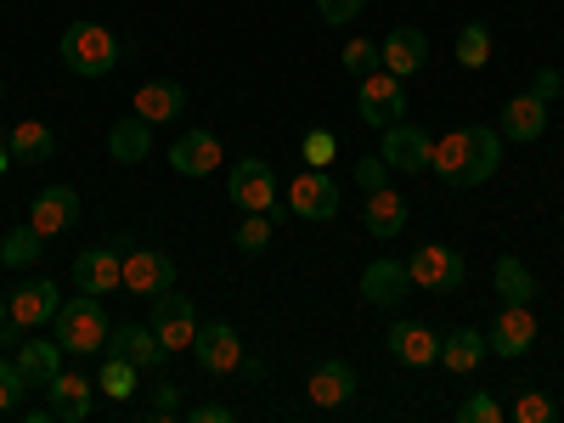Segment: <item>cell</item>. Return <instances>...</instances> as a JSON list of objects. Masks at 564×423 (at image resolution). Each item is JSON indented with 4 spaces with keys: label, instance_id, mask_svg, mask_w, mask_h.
<instances>
[{
    "label": "cell",
    "instance_id": "cell-1",
    "mask_svg": "<svg viewBox=\"0 0 564 423\" xmlns=\"http://www.w3.org/2000/svg\"><path fill=\"white\" fill-rule=\"evenodd\" d=\"M119 52H124V45H119L102 23H90V18H79V23L63 29V63H68V74H79V79L113 74V68H119Z\"/></svg>",
    "mask_w": 564,
    "mask_h": 423
},
{
    "label": "cell",
    "instance_id": "cell-2",
    "mask_svg": "<svg viewBox=\"0 0 564 423\" xmlns=\"http://www.w3.org/2000/svg\"><path fill=\"white\" fill-rule=\"evenodd\" d=\"M108 334H113V322H108L97 294H74L57 305V345L68 356H97L108 345Z\"/></svg>",
    "mask_w": 564,
    "mask_h": 423
},
{
    "label": "cell",
    "instance_id": "cell-3",
    "mask_svg": "<svg viewBox=\"0 0 564 423\" xmlns=\"http://www.w3.org/2000/svg\"><path fill=\"white\" fill-rule=\"evenodd\" d=\"M356 113H361V124H372V130H390V124H401V119H406V79H395L390 68H372V74H361Z\"/></svg>",
    "mask_w": 564,
    "mask_h": 423
},
{
    "label": "cell",
    "instance_id": "cell-4",
    "mask_svg": "<svg viewBox=\"0 0 564 423\" xmlns=\"http://www.w3.org/2000/svg\"><path fill=\"white\" fill-rule=\"evenodd\" d=\"M406 271H412V289H430V294H452V289H463V276H468V265H463V254L452 243H423L406 260Z\"/></svg>",
    "mask_w": 564,
    "mask_h": 423
},
{
    "label": "cell",
    "instance_id": "cell-5",
    "mask_svg": "<svg viewBox=\"0 0 564 423\" xmlns=\"http://www.w3.org/2000/svg\"><path fill=\"white\" fill-rule=\"evenodd\" d=\"M124 249H130V238H119V243H102V249H85L79 260H74V289L79 294H113V289H124Z\"/></svg>",
    "mask_w": 564,
    "mask_h": 423
},
{
    "label": "cell",
    "instance_id": "cell-6",
    "mask_svg": "<svg viewBox=\"0 0 564 423\" xmlns=\"http://www.w3.org/2000/svg\"><path fill=\"white\" fill-rule=\"evenodd\" d=\"M148 327L164 339V350H170V356H175V350H193V339H198V311H193V300H186V294L164 289V294L153 300Z\"/></svg>",
    "mask_w": 564,
    "mask_h": 423
},
{
    "label": "cell",
    "instance_id": "cell-7",
    "mask_svg": "<svg viewBox=\"0 0 564 423\" xmlns=\"http://www.w3.org/2000/svg\"><path fill=\"white\" fill-rule=\"evenodd\" d=\"M226 193H231V204H238L243 215L249 209L276 215V170L265 159H238V170H231V181H226Z\"/></svg>",
    "mask_w": 564,
    "mask_h": 423
},
{
    "label": "cell",
    "instance_id": "cell-8",
    "mask_svg": "<svg viewBox=\"0 0 564 423\" xmlns=\"http://www.w3.org/2000/svg\"><path fill=\"white\" fill-rule=\"evenodd\" d=\"M193 361L209 372V379H226V372H238V367H243V339H238V327H231V322H209V327H198Z\"/></svg>",
    "mask_w": 564,
    "mask_h": 423
},
{
    "label": "cell",
    "instance_id": "cell-9",
    "mask_svg": "<svg viewBox=\"0 0 564 423\" xmlns=\"http://www.w3.org/2000/svg\"><path fill=\"white\" fill-rule=\"evenodd\" d=\"M289 209H294L300 220H334V215H339V186H334V175H327V170H300V175L289 181Z\"/></svg>",
    "mask_w": 564,
    "mask_h": 423
},
{
    "label": "cell",
    "instance_id": "cell-10",
    "mask_svg": "<svg viewBox=\"0 0 564 423\" xmlns=\"http://www.w3.org/2000/svg\"><path fill=\"white\" fill-rule=\"evenodd\" d=\"M531 345H536V316H531V305H502V316L486 327V350L502 356V361H520Z\"/></svg>",
    "mask_w": 564,
    "mask_h": 423
},
{
    "label": "cell",
    "instance_id": "cell-11",
    "mask_svg": "<svg viewBox=\"0 0 564 423\" xmlns=\"http://www.w3.org/2000/svg\"><path fill=\"white\" fill-rule=\"evenodd\" d=\"M175 282V260L159 249H124V294L135 300H159Z\"/></svg>",
    "mask_w": 564,
    "mask_h": 423
},
{
    "label": "cell",
    "instance_id": "cell-12",
    "mask_svg": "<svg viewBox=\"0 0 564 423\" xmlns=\"http://www.w3.org/2000/svg\"><path fill=\"white\" fill-rule=\"evenodd\" d=\"M430 153H435V135L423 130V124H406V119L384 130V148H379V159H384L390 170H406V175L430 170Z\"/></svg>",
    "mask_w": 564,
    "mask_h": 423
},
{
    "label": "cell",
    "instance_id": "cell-13",
    "mask_svg": "<svg viewBox=\"0 0 564 423\" xmlns=\"http://www.w3.org/2000/svg\"><path fill=\"white\" fill-rule=\"evenodd\" d=\"M74 220H79V193L74 186H45V193H34L29 226L40 231V238H63V231H74Z\"/></svg>",
    "mask_w": 564,
    "mask_h": 423
},
{
    "label": "cell",
    "instance_id": "cell-14",
    "mask_svg": "<svg viewBox=\"0 0 564 423\" xmlns=\"http://www.w3.org/2000/svg\"><path fill=\"white\" fill-rule=\"evenodd\" d=\"M379 63H384L395 79H412V74H423V63H430V34H423V29H412V23L390 29V34H384V45H379Z\"/></svg>",
    "mask_w": 564,
    "mask_h": 423
},
{
    "label": "cell",
    "instance_id": "cell-15",
    "mask_svg": "<svg viewBox=\"0 0 564 423\" xmlns=\"http://www.w3.org/2000/svg\"><path fill=\"white\" fill-rule=\"evenodd\" d=\"M406 294H412V271H406V260H372V265L361 271V300H367V305L395 311Z\"/></svg>",
    "mask_w": 564,
    "mask_h": 423
},
{
    "label": "cell",
    "instance_id": "cell-16",
    "mask_svg": "<svg viewBox=\"0 0 564 423\" xmlns=\"http://www.w3.org/2000/svg\"><path fill=\"white\" fill-rule=\"evenodd\" d=\"M57 282H45V276H34V282H23V289H12V327H23V334H34V327H45V322H57Z\"/></svg>",
    "mask_w": 564,
    "mask_h": 423
},
{
    "label": "cell",
    "instance_id": "cell-17",
    "mask_svg": "<svg viewBox=\"0 0 564 423\" xmlns=\"http://www.w3.org/2000/svg\"><path fill=\"white\" fill-rule=\"evenodd\" d=\"M384 345H390V356L401 367H435L441 361V334H435V327H423V322H395L384 334Z\"/></svg>",
    "mask_w": 564,
    "mask_h": 423
},
{
    "label": "cell",
    "instance_id": "cell-18",
    "mask_svg": "<svg viewBox=\"0 0 564 423\" xmlns=\"http://www.w3.org/2000/svg\"><path fill=\"white\" fill-rule=\"evenodd\" d=\"M170 170L175 175H215L220 170V135L215 130H186L175 148H170Z\"/></svg>",
    "mask_w": 564,
    "mask_h": 423
},
{
    "label": "cell",
    "instance_id": "cell-19",
    "mask_svg": "<svg viewBox=\"0 0 564 423\" xmlns=\"http://www.w3.org/2000/svg\"><path fill=\"white\" fill-rule=\"evenodd\" d=\"M45 395H52L57 423H85V417H90V406H97V384H90L85 372H68V367L52 379V390H45Z\"/></svg>",
    "mask_w": 564,
    "mask_h": 423
},
{
    "label": "cell",
    "instance_id": "cell-20",
    "mask_svg": "<svg viewBox=\"0 0 564 423\" xmlns=\"http://www.w3.org/2000/svg\"><path fill=\"white\" fill-rule=\"evenodd\" d=\"M108 350H119V356H130L135 367H164L170 361V350H164V339L153 334L148 322H119L113 334H108Z\"/></svg>",
    "mask_w": 564,
    "mask_h": 423
},
{
    "label": "cell",
    "instance_id": "cell-21",
    "mask_svg": "<svg viewBox=\"0 0 564 423\" xmlns=\"http://www.w3.org/2000/svg\"><path fill=\"white\" fill-rule=\"evenodd\" d=\"M181 108H186L181 79H148L135 90V119H148V124H170V119H181Z\"/></svg>",
    "mask_w": 564,
    "mask_h": 423
},
{
    "label": "cell",
    "instance_id": "cell-22",
    "mask_svg": "<svg viewBox=\"0 0 564 423\" xmlns=\"http://www.w3.org/2000/svg\"><path fill=\"white\" fill-rule=\"evenodd\" d=\"M63 345L57 339H23L18 345V372L29 379V390H52V379L63 372Z\"/></svg>",
    "mask_w": 564,
    "mask_h": 423
},
{
    "label": "cell",
    "instance_id": "cell-23",
    "mask_svg": "<svg viewBox=\"0 0 564 423\" xmlns=\"http://www.w3.org/2000/svg\"><path fill=\"white\" fill-rule=\"evenodd\" d=\"M468 159H475V130H452V135H441V141H435L430 170H435L446 186H457V193H463V181H468Z\"/></svg>",
    "mask_w": 564,
    "mask_h": 423
},
{
    "label": "cell",
    "instance_id": "cell-24",
    "mask_svg": "<svg viewBox=\"0 0 564 423\" xmlns=\"http://www.w3.org/2000/svg\"><path fill=\"white\" fill-rule=\"evenodd\" d=\"M497 130H502L508 141H542V130H547V102L531 97V90H525V97H508Z\"/></svg>",
    "mask_w": 564,
    "mask_h": 423
},
{
    "label": "cell",
    "instance_id": "cell-25",
    "mask_svg": "<svg viewBox=\"0 0 564 423\" xmlns=\"http://www.w3.org/2000/svg\"><path fill=\"white\" fill-rule=\"evenodd\" d=\"M361 220H367L372 238H384V243H390V238H401V231H406V198L390 193V186H379V193H367Z\"/></svg>",
    "mask_w": 564,
    "mask_h": 423
},
{
    "label": "cell",
    "instance_id": "cell-26",
    "mask_svg": "<svg viewBox=\"0 0 564 423\" xmlns=\"http://www.w3.org/2000/svg\"><path fill=\"white\" fill-rule=\"evenodd\" d=\"M305 395H311L316 406H345V401L356 395V367H350V361H322V367L311 372Z\"/></svg>",
    "mask_w": 564,
    "mask_h": 423
},
{
    "label": "cell",
    "instance_id": "cell-27",
    "mask_svg": "<svg viewBox=\"0 0 564 423\" xmlns=\"http://www.w3.org/2000/svg\"><path fill=\"white\" fill-rule=\"evenodd\" d=\"M153 153V124L148 119H119L113 130H108V159L113 164H141V159H148Z\"/></svg>",
    "mask_w": 564,
    "mask_h": 423
},
{
    "label": "cell",
    "instance_id": "cell-28",
    "mask_svg": "<svg viewBox=\"0 0 564 423\" xmlns=\"http://www.w3.org/2000/svg\"><path fill=\"white\" fill-rule=\"evenodd\" d=\"M7 148H12L18 164H45V159L57 153V130L45 124V119H23V124H12V141H7Z\"/></svg>",
    "mask_w": 564,
    "mask_h": 423
},
{
    "label": "cell",
    "instance_id": "cell-29",
    "mask_svg": "<svg viewBox=\"0 0 564 423\" xmlns=\"http://www.w3.org/2000/svg\"><path fill=\"white\" fill-rule=\"evenodd\" d=\"M491 282H497L502 305H531V300H536V276H531V265H525L520 254H502V260L491 265Z\"/></svg>",
    "mask_w": 564,
    "mask_h": 423
},
{
    "label": "cell",
    "instance_id": "cell-30",
    "mask_svg": "<svg viewBox=\"0 0 564 423\" xmlns=\"http://www.w3.org/2000/svg\"><path fill=\"white\" fill-rule=\"evenodd\" d=\"M480 361H486V334H480V327H457V334H441V367L475 372Z\"/></svg>",
    "mask_w": 564,
    "mask_h": 423
},
{
    "label": "cell",
    "instance_id": "cell-31",
    "mask_svg": "<svg viewBox=\"0 0 564 423\" xmlns=\"http://www.w3.org/2000/svg\"><path fill=\"white\" fill-rule=\"evenodd\" d=\"M475 130V159H468V181L463 186H486L502 164V130L497 124H468Z\"/></svg>",
    "mask_w": 564,
    "mask_h": 423
},
{
    "label": "cell",
    "instance_id": "cell-32",
    "mask_svg": "<svg viewBox=\"0 0 564 423\" xmlns=\"http://www.w3.org/2000/svg\"><path fill=\"white\" fill-rule=\"evenodd\" d=\"M135 379H141V367H135L130 356L108 350V361H102V395H108V401H130V395H135Z\"/></svg>",
    "mask_w": 564,
    "mask_h": 423
},
{
    "label": "cell",
    "instance_id": "cell-33",
    "mask_svg": "<svg viewBox=\"0 0 564 423\" xmlns=\"http://www.w3.org/2000/svg\"><path fill=\"white\" fill-rule=\"evenodd\" d=\"M40 249H45V238H40L34 226H12V231H7V243H0V265L23 271V265H34V260H40Z\"/></svg>",
    "mask_w": 564,
    "mask_h": 423
},
{
    "label": "cell",
    "instance_id": "cell-34",
    "mask_svg": "<svg viewBox=\"0 0 564 423\" xmlns=\"http://www.w3.org/2000/svg\"><path fill=\"white\" fill-rule=\"evenodd\" d=\"M457 63L463 68H486L491 63V29L486 23H463L457 29Z\"/></svg>",
    "mask_w": 564,
    "mask_h": 423
},
{
    "label": "cell",
    "instance_id": "cell-35",
    "mask_svg": "<svg viewBox=\"0 0 564 423\" xmlns=\"http://www.w3.org/2000/svg\"><path fill=\"white\" fill-rule=\"evenodd\" d=\"M271 226H276V215H260V209H249L243 220H238V254H265L271 249Z\"/></svg>",
    "mask_w": 564,
    "mask_h": 423
},
{
    "label": "cell",
    "instance_id": "cell-36",
    "mask_svg": "<svg viewBox=\"0 0 564 423\" xmlns=\"http://www.w3.org/2000/svg\"><path fill=\"white\" fill-rule=\"evenodd\" d=\"M300 159H305V170H327V164L339 159V135H334V130H305Z\"/></svg>",
    "mask_w": 564,
    "mask_h": 423
},
{
    "label": "cell",
    "instance_id": "cell-37",
    "mask_svg": "<svg viewBox=\"0 0 564 423\" xmlns=\"http://www.w3.org/2000/svg\"><path fill=\"white\" fill-rule=\"evenodd\" d=\"M457 423H508V412H502V401L497 395H468L463 406H457Z\"/></svg>",
    "mask_w": 564,
    "mask_h": 423
},
{
    "label": "cell",
    "instance_id": "cell-38",
    "mask_svg": "<svg viewBox=\"0 0 564 423\" xmlns=\"http://www.w3.org/2000/svg\"><path fill=\"white\" fill-rule=\"evenodd\" d=\"M23 395H29V379L18 372V361L0 356V412H18V406H23Z\"/></svg>",
    "mask_w": 564,
    "mask_h": 423
},
{
    "label": "cell",
    "instance_id": "cell-39",
    "mask_svg": "<svg viewBox=\"0 0 564 423\" xmlns=\"http://www.w3.org/2000/svg\"><path fill=\"white\" fill-rule=\"evenodd\" d=\"M553 417H558V406L542 390H525L520 401H513V423H553Z\"/></svg>",
    "mask_w": 564,
    "mask_h": 423
},
{
    "label": "cell",
    "instance_id": "cell-40",
    "mask_svg": "<svg viewBox=\"0 0 564 423\" xmlns=\"http://www.w3.org/2000/svg\"><path fill=\"white\" fill-rule=\"evenodd\" d=\"M339 63H345L356 79H361V74H372V68H384V63H379V45H372V40H350L345 52H339Z\"/></svg>",
    "mask_w": 564,
    "mask_h": 423
},
{
    "label": "cell",
    "instance_id": "cell-41",
    "mask_svg": "<svg viewBox=\"0 0 564 423\" xmlns=\"http://www.w3.org/2000/svg\"><path fill=\"white\" fill-rule=\"evenodd\" d=\"M316 12L334 23V29H345V23H356L367 12V0H316Z\"/></svg>",
    "mask_w": 564,
    "mask_h": 423
},
{
    "label": "cell",
    "instance_id": "cell-42",
    "mask_svg": "<svg viewBox=\"0 0 564 423\" xmlns=\"http://www.w3.org/2000/svg\"><path fill=\"white\" fill-rule=\"evenodd\" d=\"M356 186H361V193H379V186H390V164L367 153V159L356 164Z\"/></svg>",
    "mask_w": 564,
    "mask_h": 423
},
{
    "label": "cell",
    "instance_id": "cell-43",
    "mask_svg": "<svg viewBox=\"0 0 564 423\" xmlns=\"http://www.w3.org/2000/svg\"><path fill=\"white\" fill-rule=\"evenodd\" d=\"M531 97H542V102L553 108V102L564 97V74H558V68H536V74H531Z\"/></svg>",
    "mask_w": 564,
    "mask_h": 423
},
{
    "label": "cell",
    "instance_id": "cell-44",
    "mask_svg": "<svg viewBox=\"0 0 564 423\" xmlns=\"http://www.w3.org/2000/svg\"><path fill=\"white\" fill-rule=\"evenodd\" d=\"M153 406H159V423H170L175 406H181V390H175V384H159V390H153Z\"/></svg>",
    "mask_w": 564,
    "mask_h": 423
},
{
    "label": "cell",
    "instance_id": "cell-45",
    "mask_svg": "<svg viewBox=\"0 0 564 423\" xmlns=\"http://www.w3.org/2000/svg\"><path fill=\"white\" fill-rule=\"evenodd\" d=\"M193 423H231V406L209 401V406H193Z\"/></svg>",
    "mask_w": 564,
    "mask_h": 423
},
{
    "label": "cell",
    "instance_id": "cell-46",
    "mask_svg": "<svg viewBox=\"0 0 564 423\" xmlns=\"http://www.w3.org/2000/svg\"><path fill=\"white\" fill-rule=\"evenodd\" d=\"M7 322H12V300H7V294H0V327H7Z\"/></svg>",
    "mask_w": 564,
    "mask_h": 423
},
{
    "label": "cell",
    "instance_id": "cell-47",
    "mask_svg": "<svg viewBox=\"0 0 564 423\" xmlns=\"http://www.w3.org/2000/svg\"><path fill=\"white\" fill-rule=\"evenodd\" d=\"M0 170H7V141H0Z\"/></svg>",
    "mask_w": 564,
    "mask_h": 423
},
{
    "label": "cell",
    "instance_id": "cell-48",
    "mask_svg": "<svg viewBox=\"0 0 564 423\" xmlns=\"http://www.w3.org/2000/svg\"><path fill=\"white\" fill-rule=\"evenodd\" d=\"M0 102H7V79H0Z\"/></svg>",
    "mask_w": 564,
    "mask_h": 423
}]
</instances>
